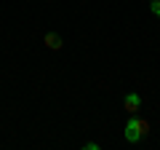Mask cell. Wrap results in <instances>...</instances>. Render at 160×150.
I'll use <instances>...</instances> for the list:
<instances>
[{
	"label": "cell",
	"instance_id": "cell-1",
	"mask_svg": "<svg viewBox=\"0 0 160 150\" xmlns=\"http://www.w3.org/2000/svg\"><path fill=\"white\" fill-rule=\"evenodd\" d=\"M147 131H149V123L144 121V118L131 115V118H128V123H126V129H123V137H126V142L136 145L142 137H147Z\"/></svg>",
	"mask_w": 160,
	"mask_h": 150
},
{
	"label": "cell",
	"instance_id": "cell-2",
	"mask_svg": "<svg viewBox=\"0 0 160 150\" xmlns=\"http://www.w3.org/2000/svg\"><path fill=\"white\" fill-rule=\"evenodd\" d=\"M123 110L131 113V115H136L139 110H142V97H139L136 91H128L126 97H123Z\"/></svg>",
	"mask_w": 160,
	"mask_h": 150
},
{
	"label": "cell",
	"instance_id": "cell-3",
	"mask_svg": "<svg viewBox=\"0 0 160 150\" xmlns=\"http://www.w3.org/2000/svg\"><path fill=\"white\" fill-rule=\"evenodd\" d=\"M43 46L51 48V51H59V48L64 46V40H62V35H59V32H46V38H43Z\"/></svg>",
	"mask_w": 160,
	"mask_h": 150
},
{
	"label": "cell",
	"instance_id": "cell-4",
	"mask_svg": "<svg viewBox=\"0 0 160 150\" xmlns=\"http://www.w3.org/2000/svg\"><path fill=\"white\" fill-rule=\"evenodd\" d=\"M149 11H152L155 16L160 19V0H149Z\"/></svg>",
	"mask_w": 160,
	"mask_h": 150
},
{
	"label": "cell",
	"instance_id": "cell-5",
	"mask_svg": "<svg viewBox=\"0 0 160 150\" xmlns=\"http://www.w3.org/2000/svg\"><path fill=\"white\" fill-rule=\"evenodd\" d=\"M99 147H102L99 142H86V150H99Z\"/></svg>",
	"mask_w": 160,
	"mask_h": 150
}]
</instances>
